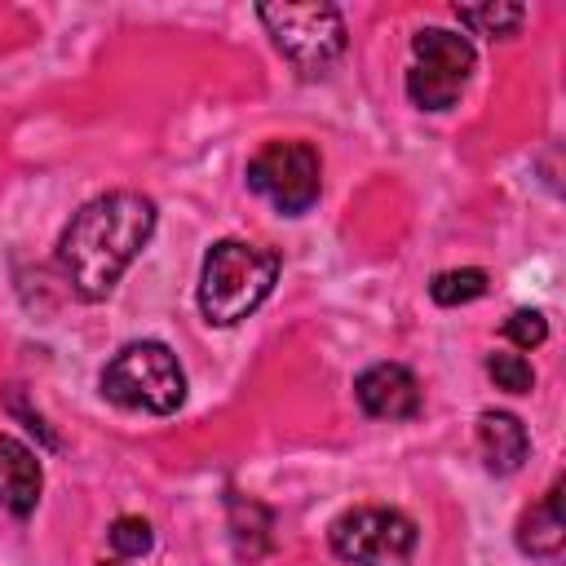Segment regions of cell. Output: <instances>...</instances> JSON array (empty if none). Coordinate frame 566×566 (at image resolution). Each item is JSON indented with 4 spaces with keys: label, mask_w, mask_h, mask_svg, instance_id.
Wrapping results in <instances>:
<instances>
[{
    "label": "cell",
    "mask_w": 566,
    "mask_h": 566,
    "mask_svg": "<svg viewBox=\"0 0 566 566\" xmlns=\"http://www.w3.org/2000/svg\"><path fill=\"white\" fill-rule=\"evenodd\" d=\"M478 451L486 460L491 473H517L526 451H531V438H526V424L509 411H482L478 416Z\"/></svg>",
    "instance_id": "obj_10"
},
{
    "label": "cell",
    "mask_w": 566,
    "mask_h": 566,
    "mask_svg": "<svg viewBox=\"0 0 566 566\" xmlns=\"http://www.w3.org/2000/svg\"><path fill=\"white\" fill-rule=\"evenodd\" d=\"M155 234V203L137 190L88 199L57 239V270L75 296L102 301Z\"/></svg>",
    "instance_id": "obj_1"
},
{
    "label": "cell",
    "mask_w": 566,
    "mask_h": 566,
    "mask_svg": "<svg viewBox=\"0 0 566 566\" xmlns=\"http://www.w3.org/2000/svg\"><path fill=\"white\" fill-rule=\"evenodd\" d=\"M504 336H509L513 345H522V349H535V345H544L548 323H544L539 310H513L509 323H504Z\"/></svg>",
    "instance_id": "obj_17"
},
{
    "label": "cell",
    "mask_w": 566,
    "mask_h": 566,
    "mask_svg": "<svg viewBox=\"0 0 566 566\" xmlns=\"http://www.w3.org/2000/svg\"><path fill=\"white\" fill-rule=\"evenodd\" d=\"M473 75V44L455 31L424 27L411 40V71H407V97L420 111H447L464 93Z\"/></svg>",
    "instance_id": "obj_5"
},
{
    "label": "cell",
    "mask_w": 566,
    "mask_h": 566,
    "mask_svg": "<svg viewBox=\"0 0 566 566\" xmlns=\"http://www.w3.org/2000/svg\"><path fill=\"white\" fill-rule=\"evenodd\" d=\"M274 279H279V256L270 248L248 243V239H221L203 256L199 310L208 323L230 327V323L248 318L270 296Z\"/></svg>",
    "instance_id": "obj_2"
},
{
    "label": "cell",
    "mask_w": 566,
    "mask_h": 566,
    "mask_svg": "<svg viewBox=\"0 0 566 566\" xmlns=\"http://www.w3.org/2000/svg\"><path fill=\"white\" fill-rule=\"evenodd\" d=\"M566 539V517H562V482H553L544 491L539 504L526 509V517L517 522V544L522 553H535V557H548L557 553Z\"/></svg>",
    "instance_id": "obj_12"
},
{
    "label": "cell",
    "mask_w": 566,
    "mask_h": 566,
    "mask_svg": "<svg viewBox=\"0 0 566 566\" xmlns=\"http://www.w3.org/2000/svg\"><path fill=\"white\" fill-rule=\"evenodd\" d=\"M97 566H119V562H97Z\"/></svg>",
    "instance_id": "obj_18"
},
{
    "label": "cell",
    "mask_w": 566,
    "mask_h": 566,
    "mask_svg": "<svg viewBox=\"0 0 566 566\" xmlns=\"http://www.w3.org/2000/svg\"><path fill=\"white\" fill-rule=\"evenodd\" d=\"M486 292V274L482 270H447V274H438L433 283H429V296L438 301V305H464V301H478Z\"/></svg>",
    "instance_id": "obj_14"
},
{
    "label": "cell",
    "mask_w": 566,
    "mask_h": 566,
    "mask_svg": "<svg viewBox=\"0 0 566 566\" xmlns=\"http://www.w3.org/2000/svg\"><path fill=\"white\" fill-rule=\"evenodd\" d=\"M44 491V473L40 460L27 442L0 433V509H9L13 517H31Z\"/></svg>",
    "instance_id": "obj_9"
},
{
    "label": "cell",
    "mask_w": 566,
    "mask_h": 566,
    "mask_svg": "<svg viewBox=\"0 0 566 566\" xmlns=\"http://www.w3.org/2000/svg\"><path fill=\"white\" fill-rule=\"evenodd\" d=\"M486 376L495 380V389H509V394H526V389L535 385L531 363H526L522 354H504V349H495V354L486 358Z\"/></svg>",
    "instance_id": "obj_15"
},
{
    "label": "cell",
    "mask_w": 566,
    "mask_h": 566,
    "mask_svg": "<svg viewBox=\"0 0 566 566\" xmlns=\"http://www.w3.org/2000/svg\"><path fill=\"white\" fill-rule=\"evenodd\" d=\"M248 186L279 212L301 217L323 190V164L310 142H265L248 159Z\"/></svg>",
    "instance_id": "obj_7"
},
{
    "label": "cell",
    "mask_w": 566,
    "mask_h": 566,
    "mask_svg": "<svg viewBox=\"0 0 566 566\" xmlns=\"http://www.w3.org/2000/svg\"><path fill=\"white\" fill-rule=\"evenodd\" d=\"M332 553L349 566H407L416 553V522L385 504L349 509L332 522Z\"/></svg>",
    "instance_id": "obj_6"
},
{
    "label": "cell",
    "mask_w": 566,
    "mask_h": 566,
    "mask_svg": "<svg viewBox=\"0 0 566 566\" xmlns=\"http://www.w3.org/2000/svg\"><path fill=\"white\" fill-rule=\"evenodd\" d=\"M256 13L301 80H323L340 62L345 22L332 4H261Z\"/></svg>",
    "instance_id": "obj_4"
},
{
    "label": "cell",
    "mask_w": 566,
    "mask_h": 566,
    "mask_svg": "<svg viewBox=\"0 0 566 566\" xmlns=\"http://www.w3.org/2000/svg\"><path fill=\"white\" fill-rule=\"evenodd\" d=\"M455 18L460 27L495 40V35H513L526 22V9L522 4H455Z\"/></svg>",
    "instance_id": "obj_13"
},
{
    "label": "cell",
    "mask_w": 566,
    "mask_h": 566,
    "mask_svg": "<svg viewBox=\"0 0 566 566\" xmlns=\"http://www.w3.org/2000/svg\"><path fill=\"white\" fill-rule=\"evenodd\" d=\"M150 544H155V535H150V522L146 517H115L111 548L119 557H142V553H150Z\"/></svg>",
    "instance_id": "obj_16"
},
{
    "label": "cell",
    "mask_w": 566,
    "mask_h": 566,
    "mask_svg": "<svg viewBox=\"0 0 566 566\" xmlns=\"http://www.w3.org/2000/svg\"><path fill=\"white\" fill-rule=\"evenodd\" d=\"M102 394L115 407L146 411V416H168L186 398V371L177 354L159 340H133L124 345L106 371H102Z\"/></svg>",
    "instance_id": "obj_3"
},
{
    "label": "cell",
    "mask_w": 566,
    "mask_h": 566,
    "mask_svg": "<svg viewBox=\"0 0 566 566\" xmlns=\"http://www.w3.org/2000/svg\"><path fill=\"white\" fill-rule=\"evenodd\" d=\"M226 509H230V539H234L239 562H261L274 548V513L261 500H248L234 491H230Z\"/></svg>",
    "instance_id": "obj_11"
},
{
    "label": "cell",
    "mask_w": 566,
    "mask_h": 566,
    "mask_svg": "<svg viewBox=\"0 0 566 566\" xmlns=\"http://www.w3.org/2000/svg\"><path fill=\"white\" fill-rule=\"evenodd\" d=\"M358 402L376 420H411L420 411V385L402 363H376L354 385Z\"/></svg>",
    "instance_id": "obj_8"
}]
</instances>
